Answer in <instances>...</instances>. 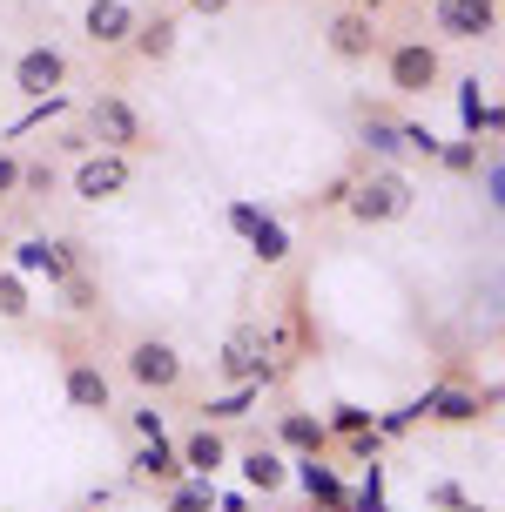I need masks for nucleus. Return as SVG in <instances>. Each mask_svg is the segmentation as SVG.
I'll return each instance as SVG.
<instances>
[{
    "instance_id": "nucleus-1",
    "label": "nucleus",
    "mask_w": 505,
    "mask_h": 512,
    "mask_svg": "<svg viewBox=\"0 0 505 512\" xmlns=\"http://www.w3.org/2000/svg\"><path fill=\"white\" fill-rule=\"evenodd\" d=\"M384 88L398 102H418V95H438L445 88V54L425 34H404V41H384Z\"/></svg>"
},
{
    "instance_id": "nucleus-2",
    "label": "nucleus",
    "mask_w": 505,
    "mask_h": 512,
    "mask_svg": "<svg viewBox=\"0 0 505 512\" xmlns=\"http://www.w3.org/2000/svg\"><path fill=\"white\" fill-rule=\"evenodd\" d=\"M411 203H418V189H411V176H404V169H371V176H351L344 216H351V223H364V230H384V223L411 216Z\"/></svg>"
},
{
    "instance_id": "nucleus-3",
    "label": "nucleus",
    "mask_w": 505,
    "mask_h": 512,
    "mask_svg": "<svg viewBox=\"0 0 505 512\" xmlns=\"http://www.w3.org/2000/svg\"><path fill=\"white\" fill-rule=\"evenodd\" d=\"M81 122H88V142H95V149H122V155L155 149V142H149V122H142V108L128 102V95H115V88H101L95 102L81 108Z\"/></svg>"
},
{
    "instance_id": "nucleus-4",
    "label": "nucleus",
    "mask_w": 505,
    "mask_h": 512,
    "mask_svg": "<svg viewBox=\"0 0 505 512\" xmlns=\"http://www.w3.org/2000/svg\"><path fill=\"white\" fill-rule=\"evenodd\" d=\"M122 378L142 391V398H169V391H182V378H189V358H182L169 337H135L122 351Z\"/></svg>"
},
{
    "instance_id": "nucleus-5",
    "label": "nucleus",
    "mask_w": 505,
    "mask_h": 512,
    "mask_svg": "<svg viewBox=\"0 0 505 512\" xmlns=\"http://www.w3.org/2000/svg\"><path fill=\"white\" fill-rule=\"evenodd\" d=\"M128 182H135V155L122 149H88L68 169V189H75V203H115V196H128Z\"/></svg>"
},
{
    "instance_id": "nucleus-6",
    "label": "nucleus",
    "mask_w": 505,
    "mask_h": 512,
    "mask_svg": "<svg viewBox=\"0 0 505 512\" xmlns=\"http://www.w3.org/2000/svg\"><path fill=\"white\" fill-rule=\"evenodd\" d=\"M14 95H27V102H54L61 88H68V54L48 48V41H34V48L14 54Z\"/></svg>"
},
{
    "instance_id": "nucleus-7",
    "label": "nucleus",
    "mask_w": 505,
    "mask_h": 512,
    "mask_svg": "<svg viewBox=\"0 0 505 512\" xmlns=\"http://www.w3.org/2000/svg\"><path fill=\"white\" fill-rule=\"evenodd\" d=\"M324 41H330V54H337L344 68H364V61H371V54L384 48V34H378V14H364V7H344V14H330Z\"/></svg>"
},
{
    "instance_id": "nucleus-8",
    "label": "nucleus",
    "mask_w": 505,
    "mask_h": 512,
    "mask_svg": "<svg viewBox=\"0 0 505 512\" xmlns=\"http://www.w3.org/2000/svg\"><path fill=\"white\" fill-rule=\"evenodd\" d=\"M223 378H236V384H277V364H270V337L256 331V324L229 331V344H223Z\"/></svg>"
},
{
    "instance_id": "nucleus-9",
    "label": "nucleus",
    "mask_w": 505,
    "mask_h": 512,
    "mask_svg": "<svg viewBox=\"0 0 505 512\" xmlns=\"http://www.w3.org/2000/svg\"><path fill=\"white\" fill-rule=\"evenodd\" d=\"M182 479V452H176V438L169 432H155L135 445V459H128V486H155V492H169Z\"/></svg>"
},
{
    "instance_id": "nucleus-10",
    "label": "nucleus",
    "mask_w": 505,
    "mask_h": 512,
    "mask_svg": "<svg viewBox=\"0 0 505 512\" xmlns=\"http://www.w3.org/2000/svg\"><path fill=\"white\" fill-rule=\"evenodd\" d=\"M14 270H21V277L61 283L68 270H81V256H75V243H68V236H27V243H14Z\"/></svg>"
},
{
    "instance_id": "nucleus-11",
    "label": "nucleus",
    "mask_w": 505,
    "mask_h": 512,
    "mask_svg": "<svg viewBox=\"0 0 505 512\" xmlns=\"http://www.w3.org/2000/svg\"><path fill=\"white\" fill-rule=\"evenodd\" d=\"M277 452H290V459H310V452H330L337 438H330V425L317 418V411H303V405H283L277 411V438H270Z\"/></svg>"
},
{
    "instance_id": "nucleus-12",
    "label": "nucleus",
    "mask_w": 505,
    "mask_h": 512,
    "mask_svg": "<svg viewBox=\"0 0 505 512\" xmlns=\"http://www.w3.org/2000/svg\"><path fill=\"white\" fill-rule=\"evenodd\" d=\"M61 398H68L75 411H115V378H108L95 358H68V371H61Z\"/></svg>"
},
{
    "instance_id": "nucleus-13",
    "label": "nucleus",
    "mask_w": 505,
    "mask_h": 512,
    "mask_svg": "<svg viewBox=\"0 0 505 512\" xmlns=\"http://www.w3.org/2000/svg\"><path fill=\"white\" fill-rule=\"evenodd\" d=\"M135 21H142V14H135L128 0H88V7H81V34H88L95 48H128Z\"/></svg>"
},
{
    "instance_id": "nucleus-14",
    "label": "nucleus",
    "mask_w": 505,
    "mask_h": 512,
    "mask_svg": "<svg viewBox=\"0 0 505 512\" xmlns=\"http://www.w3.org/2000/svg\"><path fill=\"white\" fill-rule=\"evenodd\" d=\"M243 486H250V492H263V499H277V492L290 486V452H277L270 438L243 445Z\"/></svg>"
},
{
    "instance_id": "nucleus-15",
    "label": "nucleus",
    "mask_w": 505,
    "mask_h": 512,
    "mask_svg": "<svg viewBox=\"0 0 505 512\" xmlns=\"http://www.w3.org/2000/svg\"><path fill=\"white\" fill-rule=\"evenodd\" d=\"M176 41H182V14H149V21H135V34H128V54L135 61H149V68H162L169 54H176Z\"/></svg>"
},
{
    "instance_id": "nucleus-16",
    "label": "nucleus",
    "mask_w": 505,
    "mask_h": 512,
    "mask_svg": "<svg viewBox=\"0 0 505 512\" xmlns=\"http://www.w3.org/2000/svg\"><path fill=\"white\" fill-rule=\"evenodd\" d=\"M176 452H182V472H202V479H216L229 465V438H223V425H209L202 418L196 432H182L176 438Z\"/></svg>"
},
{
    "instance_id": "nucleus-17",
    "label": "nucleus",
    "mask_w": 505,
    "mask_h": 512,
    "mask_svg": "<svg viewBox=\"0 0 505 512\" xmlns=\"http://www.w3.org/2000/svg\"><path fill=\"white\" fill-rule=\"evenodd\" d=\"M290 479L310 492V506H324V512H351V492H344V479H337V472L324 465V452H310V459H290Z\"/></svg>"
},
{
    "instance_id": "nucleus-18",
    "label": "nucleus",
    "mask_w": 505,
    "mask_h": 512,
    "mask_svg": "<svg viewBox=\"0 0 505 512\" xmlns=\"http://www.w3.org/2000/svg\"><path fill=\"white\" fill-rule=\"evenodd\" d=\"M438 34L445 41H492L499 34V14L479 7V0H438Z\"/></svg>"
},
{
    "instance_id": "nucleus-19",
    "label": "nucleus",
    "mask_w": 505,
    "mask_h": 512,
    "mask_svg": "<svg viewBox=\"0 0 505 512\" xmlns=\"http://www.w3.org/2000/svg\"><path fill=\"white\" fill-rule=\"evenodd\" d=\"M418 411H431L438 425H479V418H485V398H479V391H438V398H425Z\"/></svg>"
},
{
    "instance_id": "nucleus-20",
    "label": "nucleus",
    "mask_w": 505,
    "mask_h": 512,
    "mask_svg": "<svg viewBox=\"0 0 505 512\" xmlns=\"http://www.w3.org/2000/svg\"><path fill=\"white\" fill-rule=\"evenodd\" d=\"M162 506H169V512H216V479H202V472H182L176 486L162 492Z\"/></svg>"
},
{
    "instance_id": "nucleus-21",
    "label": "nucleus",
    "mask_w": 505,
    "mask_h": 512,
    "mask_svg": "<svg viewBox=\"0 0 505 512\" xmlns=\"http://www.w3.org/2000/svg\"><path fill=\"white\" fill-rule=\"evenodd\" d=\"M27 317H34V290H27V277L7 263V270H0V324H27Z\"/></svg>"
},
{
    "instance_id": "nucleus-22",
    "label": "nucleus",
    "mask_w": 505,
    "mask_h": 512,
    "mask_svg": "<svg viewBox=\"0 0 505 512\" xmlns=\"http://www.w3.org/2000/svg\"><path fill=\"white\" fill-rule=\"evenodd\" d=\"M54 290H61V310H68V317H95V304H101V283L88 277V270H68V277L54 283Z\"/></svg>"
},
{
    "instance_id": "nucleus-23",
    "label": "nucleus",
    "mask_w": 505,
    "mask_h": 512,
    "mask_svg": "<svg viewBox=\"0 0 505 512\" xmlns=\"http://www.w3.org/2000/svg\"><path fill=\"white\" fill-rule=\"evenodd\" d=\"M256 398H263V384H236L229 398H209V405H202V418H209V425H229V418H243Z\"/></svg>"
},
{
    "instance_id": "nucleus-24",
    "label": "nucleus",
    "mask_w": 505,
    "mask_h": 512,
    "mask_svg": "<svg viewBox=\"0 0 505 512\" xmlns=\"http://www.w3.org/2000/svg\"><path fill=\"white\" fill-rule=\"evenodd\" d=\"M458 88H465V128L492 142V135H499V108H492V102L479 95V81H458Z\"/></svg>"
},
{
    "instance_id": "nucleus-25",
    "label": "nucleus",
    "mask_w": 505,
    "mask_h": 512,
    "mask_svg": "<svg viewBox=\"0 0 505 512\" xmlns=\"http://www.w3.org/2000/svg\"><path fill=\"white\" fill-rule=\"evenodd\" d=\"M54 182H61V169H54V162H27V155H21V203L54 196Z\"/></svg>"
},
{
    "instance_id": "nucleus-26",
    "label": "nucleus",
    "mask_w": 505,
    "mask_h": 512,
    "mask_svg": "<svg viewBox=\"0 0 505 512\" xmlns=\"http://www.w3.org/2000/svg\"><path fill=\"white\" fill-rule=\"evenodd\" d=\"M330 438H357V432H371V411L364 405H330Z\"/></svg>"
},
{
    "instance_id": "nucleus-27",
    "label": "nucleus",
    "mask_w": 505,
    "mask_h": 512,
    "mask_svg": "<svg viewBox=\"0 0 505 512\" xmlns=\"http://www.w3.org/2000/svg\"><path fill=\"white\" fill-rule=\"evenodd\" d=\"M431 162H445L452 176H472V169H479V135H472V142H452V149L438 142V155H431Z\"/></svg>"
},
{
    "instance_id": "nucleus-28",
    "label": "nucleus",
    "mask_w": 505,
    "mask_h": 512,
    "mask_svg": "<svg viewBox=\"0 0 505 512\" xmlns=\"http://www.w3.org/2000/svg\"><path fill=\"white\" fill-rule=\"evenodd\" d=\"M364 142H371L378 155H398L404 149V142H398V122H378V115H364Z\"/></svg>"
},
{
    "instance_id": "nucleus-29",
    "label": "nucleus",
    "mask_w": 505,
    "mask_h": 512,
    "mask_svg": "<svg viewBox=\"0 0 505 512\" xmlns=\"http://www.w3.org/2000/svg\"><path fill=\"white\" fill-rule=\"evenodd\" d=\"M398 142H404V149H411V155H425V162H431V155H438V135H431L425 122H398Z\"/></svg>"
},
{
    "instance_id": "nucleus-30",
    "label": "nucleus",
    "mask_w": 505,
    "mask_h": 512,
    "mask_svg": "<svg viewBox=\"0 0 505 512\" xmlns=\"http://www.w3.org/2000/svg\"><path fill=\"white\" fill-rule=\"evenodd\" d=\"M283 256H290L283 230H277V223H263V230H256V263H283Z\"/></svg>"
},
{
    "instance_id": "nucleus-31",
    "label": "nucleus",
    "mask_w": 505,
    "mask_h": 512,
    "mask_svg": "<svg viewBox=\"0 0 505 512\" xmlns=\"http://www.w3.org/2000/svg\"><path fill=\"white\" fill-rule=\"evenodd\" d=\"M7 196H21V155L14 149H0V203Z\"/></svg>"
},
{
    "instance_id": "nucleus-32",
    "label": "nucleus",
    "mask_w": 505,
    "mask_h": 512,
    "mask_svg": "<svg viewBox=\"0 0 505 512\" xmlns=\"http://www.w3.org/2000/svg\"><path fill=\"white\" fill-rule=\"evenodd\" d=\"M182 7H189V14H202V21H223L236 0H182Z\"/></svg>"
},
{
    "instance_id": "nucleus-33",
    "label": "nucleus",
    "mask_w": 505,
    "mask_h": 512,
    "mask_svg": "<svg viewBox=\"0 0 505 512\" xmlns=\"http://www.w3.org/2000/svg\"><path fill=\"white\" fill-rule=\"evenodd\" d=\"M344 196H351V176H337V182H330L324 196H317V209H344Z\"/></svg>"
},
{
    "instance_id": "nucleus-34",
    "label": "nucleus",
    "mask_w": 505,
    "mask_h": 512,
    "mask_svg": "<svg viewBox=\"0 0 505 512\" xmlns=\"http://www.w3.org/2000/svg\"><path fill=\"white\" fill-rule=\"evenodd\" d=\"M155 432H162V411L142 405V411H135V438H155Z\"/></svg>"
},
{
    "instance_id": "nucleus-35",
    "label": "nucleus",
    "mask_w": 505,
    "mask_h": 512,
    "mask_svg": "<svg viewBox=\"0 0 505 512\" xmlns=\"http://www.w3.org/2000/svg\"><path fill=\"white\" fill-rule=\"evenodd\" d=\"M351 7H364V14H384V7H398V0H351Z\"/></svg>"
},
{
    "instance_id": "nucleus-36",
    "label": "nucleus",
    "mask_w": 505,
    "mask_h": 512,
    "mask_svg": "<svg viewBox=\"0 0 505 512\" xmlns=\"http://www.w3.org/2000/svg\"><path fill=\"white\" fill-rule=\"evenodd\" d=\"M452 512H492V506H472V499H458V506Z\"/></svg>"
},
{
    "instance_id": "nucleus-37",
    "label": "nucleus",
    "mask_w": 505,
    "mask_h": 512,
    "mask_svg": "<svg viewBox=\"0 0 505 512\" xmlns=\"http://www.w3.org/2000/svg\"><path fill=\"white\" fill-rule=\"evenodd\" d=\"M479 7H492V14H499V0H479Z\"/></svg>"
}]
</instances>
